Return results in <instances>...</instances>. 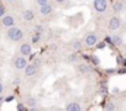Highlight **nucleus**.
<instances>
[{
	"instance_id": "9d476101",
	"label": "nucleus",
	"mask_w": 126,
	"mask_h": 111,
	"mask_svg": "<svg viewBox=\"0 0 126 111\" xmlns=\"http://www.w3.org/2000/svg\"><path fill=\"white\" fill-rule=\"evenodd\" d=\"M22 17L25 21H32L35 19V13L31 10V9H26L24 13H22Z\"/></svg>"
},
{
	"instance_id": "c85d7f7f",
	"label": "nucleus",
	"mask_w": 126,
	"mask_h": 111,
	"mask_svg": "<svg viewBox=\"0 0 126 111\" xmlns=\"http://www.w3.org/2000/svg\"><path fill=\"white\" fill-rule=\"evenodd\" d=\"M36 31H40V32H41V31H42V27H41V26H37V27H36Z\"/></svg>"
},
{
	"instance_id": "f257e3e1",
	"label": "nucleus",
	"mask_w": 126,
	"mask_h": 111,
	"mask_svg": "<svg viewBox=\"0 0 126 111\" xmlns=\"http://www.w3.org/2000/svg\"><path fill=\"white\" fill-rule=\"evenodd\" d=\"M93 8L96 13H105L108 9V1L106 0H94Z\"/></svg>"
},
{
	"instance_id": "bb28decb",
	"label": "nucleus",
	"mask_w": 126,
	"mask_h": 111,
	"mask_svg": "<svg viewBox=\"0 0 126 111\" xmlns=\"http://www.w3.org/2000/svg\"><path fill=\"white\" fill-rule=\"evenodd\" d=\"M13 99H14V96H8V97H6V99H5V100H6V101H8V102H9V101H11V100H13Z\"/></svg>"
},
{
	"instance_id": "ddd939ff",
	"label": "nucleus",
	"mask_w": 126,
	"mask_h": 111,
	"mask_svg": "<svg viewBox=\"0 0 126 111\" xmlns=\"http://www.w3.org/2000/svg\"><path fill=\"white\" fill-rule=\"evenodd\" d=\"M25 104H26L27 109L33 107V106H36V105H37V99H36V97H33V96H27V97H26Z\"/></svg>"
},
{
	"instance_id": "a211bd4d",
	"label": "nucleus",
	"mask_w": 126,
	"mask_h": 111,
	"mask_svg": "<svg viewBox=\"0 0 126 111\" xmlns=\"http://www.w3.org/2000/svg\"><path fill=\"white\" fill-rule=\"evenodd\" d=\"M105 109H106V110H109V111H112V110H116V106H115V104H114L112 101H109V102L106 104Z\"/></svg>"
},
{
	"instance_id": "c756f323",
	"label": "nucleus",
	"mask_w": 126,
	"mask_h": 111,
	"mask_svg": "<svg viewBox=\"0 0 126 111\" xmlns=\"http://www.w3.org/2000/svg\"><path fill=\"white\" fill-rule=\"evenodd\" d=\"M54 1H56V3H58V4H62L63 1H64V0H54Z\"/></svg>"
},
{
	"instance_id": "1a4fd4ad",
	"label": "nucleus",
	"mask_w": 126,
	"mask_h": 111,
	"mask_svg": "<svg viewBox=\"0 0 126 111\" xmlns=\"http://www.w3.org/2000/svg\"><path fill=\"white\" fill-rule=\"evenodd\" d=\"M66 110L67 111H80L82 110V106L79 102L77 101H72V102H68L66 105Z\"/></svg>"
},
{
	"instance_id": "a878e982",
	"label": "nucleus",
	"mask_w": 126,
	"mask_h": 111,
	"mask_svg": "<svg viewBox=\"0 0 126 111\" xmlns=\"http://www.w3.org/2000/svg\"><path fill=\"white\" fill-rule=\"evenodd\" d=\"M3 91H4V85H3L1 83H0V95L3 94Z\"/></svg>"
},
{
	"instance_id": "aec40b11",
	"label": "nucleus",
	"mask_w": 126,
	"mask_h": 111,
	"mask_svg": "<svg viewBox=\"0 0 126 111\" xmlns=\"http://www.w3.org/2000/svg\"><path fill=\"white\" fill-rule=\"evenodd\" d=\"M16 109H17L19 111H25V110H27V107H26V106H24V104H17Z\"/></svg>"
},
{
	"instance_id": "393cba45",
	"label": "nucleus",
	"mask_w": 126,
	"mask_h": 111,
	"mask_svg": "<svg viewBox=\"0 0 126 111\" xmlns=\"http://www.w3.org/2000/svg\"><path fill=\"white\" fill-rule=\"evenodd\" d=\"M33 64L37 67V66H40V64H41V61H40V59H35V63H33Z\"/></svg>"
},
{
	"instance_id": "7c9ffc66",
	"label": "nucleus",
	"mask_w": 126,
	"mask_h": 111,
	"mask_svg": "<svg viewBox=\"0 0 126 111\" xmlns=\"http://www.w3.org/2000/svg\"><path fill=\"white\" fill-rule=\"evenodd\" d=\"M106 72H108V73H114V72H115V70H114V69H108V70H106Z\"/></svg>"
},
{
	"instance_id": "0eeeda50",
	"label": "nucleus",
	"mask_w": 126,
	"mask_h": 111,
	"mask_svg": "<svg viewBox=\"0 0 126 111\" xmlns=\"http://www.w3.org/2000/svg\"><path fill=\"white\" fill-rule=\"evenodd\" d=\"M52 10H53V8H52V5H51L49 3H46V4H43V5L40 6V13H41L43 16L51 15Z\"/></svg>"
},
{
	"instance_id": "6ab92c4d",
	"label": "nucleus",
	"mask_w": 126,
	"mask_h": 111,
	"mask_svg": "<svg viewBox=\"0 0 126 111\" xmlns=\"http://www.w3.org/2000/svg\"><path fill=\"white\" fill-rule=\"evenodd\" d=\"M92 62H93V64H95V66H98L99 63H100V61H99V58L96 57V56H92Z\"/></svg>"
},
{
	"instance_id": "7ed1b4c3",
	"label": "nucleus",
	"mask_w": 126,
	"mask_h": 111,
	"mask_svg": "<svg viewBox=\"0 0 126 111\" xmlns=\"http://www.w3.org/2000/svg\"><path fill=\"white\" fill-rule=\"evenodd\" d=\"M27 66V59L24 57V56H20V57H16L15 61H14V67L19 70L24 69L25 67Z\"/></svg>"
},
{
	"instance_id": "dca6fc26",
	"label": "nucleus",
	"mask_w": 126,
	"mask_h": 111,
	"mask_svg": "<svg viewBox=\"0 0 126 111\" xmlns=\"http://www.w3.org/2000/svg\"><path fill=\"white\" fill-rule=\"evenodd\" d=\"M16 28H17V27H15V26L8 27V31H6V37H8L9 40H11V38H13V36H14V33H15Z\"/></svg>"
},
{
	"instance_id": "20e7f679",
	"label": "nucleus",
	"mask_w": 126,
	"mask_h": 111,
	"mask_svg": "<svg viewBox=\"0 0 126 111\" xmlns=\"http://www.w3.org/2000/svg\"><path fill=\"white\" fill-rule=\"evenodd\" d=\"M1 24H3V26H5V27H11V26L15 25V19L13 17V15L5 14V15L1 17Z\"/></svg>"
},
{
	"instance_id": "412c9836",
	"label": "nucleus",
	"mask_w": 126,
	"mask_h": 111,
	"mask_svg": "<svg viewBox=\"0 0 126 111\" xmlns=\"http://www.w3.org/2000/svg\"><path fill=\"white\" fill-rule=\"evenodd\" d=\"M105 46H106V43H105V42H99V43L96 44V47H98L99 49H103V48H105Z\"/></svg>"
},
{
	"instance_id": "5701e85b",
	"label": "nucleus",
	"mask_w": 126,
	"mask_h": 111,
	"mask_svg": "<svg viewBox=\"0 0 126 111\" xmlns=\"http://www.w3.org/2000/svg\"><path fill=\"white\" fill-rule=\"evenodd\" d=\"M5 15V8L4 6H0V19Z\"/></svg>"
},
{
	"instance_id": "4be33fe9",
	"label": "nucleus",
	"mask_w": 126,
	"mask_h": 111,
	"mask_svg": "<svg viewBox=\"0 0 126 111\" xmlns=\"http://www.w3.org/2000/svg\"><path fill=\"white\" fill-rule=\"evenodd\" d=\"M46 3H48V0H36V4L37 5H43V4H46Z\"/></svg>"
},
{
	"instance_id": "f8f14e48",
	"label": "nucleus",
	"mask_w": 126,
	"mask_h": 111,
	"mask_svg": "<svg viewBox=\"0 0 126 111\" xmlns=\"http://www.w3.org/2000/svg\"><path fill=\"white\" fill-rule=\"evenodd\" d=\"M78 70H79L82 74H88V73L92 72V67H90V64L83 63V64H80V66L78 67Z\"/></svg>"
},
{
	"instance_id": "2eb2a0df",
	"label": "nucleus",
	"mask_w": 126,
	"mask_h": 111,
	"mask_svg": "<svg viewBox=\"0 0 126 111\" xmlns=\"http://www.w3.org/2000/svg\"><path fill=\"white\" fill-rule=\"evenodd\" d=\"M114 10L116 11V13H120V11H122V9H124V4H122V1H120V0H116V1L114 3Z\"/></svg>"
},
{
	"instance_id": "6e6552de",
	"label": "nucleus",
	"mask_w": 126,
	"mask_h": 111,
	"mask_svg": "<svg viewBox=\"0 0 126 111\" xmlns=\"http://www.w3.org/2000/svg\"><path fill=\"white\" fill-rule=\"evenodd\" d=\"M24 70H25V75H26V77H32V75L36 74L37 67H36L35 64H29V63H27V66L24 68Z\"/></svg>"
},
{
	"instance_id": "b1692460",
	"label": "nucleus",
	"mask_w": 126,
	"mask_h": 111,
	"mask_svg": "<svg viewBox=\"0 0 126 111\" xmlns=\"http://www.w3.org/2000/svg\"><path fill=\"white\" fill-rule=\"evenodd\" d=\"M20 82H21V79H20L19 77H16V78L14 79V85H17V84H20Z\"/></svg>"
},
{
	"instance_id": "f3484780",
	"label": "nucleus",
	"mask_w": 126,
	"mask_h": 111,
	"mask_svg": "<svg viewBox=\"0 0 126 111\" xmlns=\"http://www.w3.org/2000/svg\"><path fill=\"white\" fill-rule=\"evenodd\" d=\"M73 48H74L76 51L80 49V48H82V42H80L79 40H76V41H73Z\"/></svg>"
},
{
	"instance_id": "72a5a7b5",
	"label": "nucleus",
	"mask_w": 126,
	"mask_h": 111,
	"mask_svg": "<svg viewBox=\"0 0 126 111\" xmlns=\"http://www.w3.org/2000/svg\"><path fill=\"white\" fill-rule=\"evenodd\" d=\"M6 1H14V0H6Z\"/></svg>"
},
{
	"instance_id": "2f4dec72",
	"label": "nucleus",
	"mask_w": 126,
	"mask_h": 111,
	"mask_svg": "<svg viewBox=\"0 0 126 111\" xmlns=\"http://www.w3.org/2000/svg\"><path fill=\"white\" fill-rule=\"evenodd\" d=\"M122 63H124L122 66H125V67H126V59H122Z\"/></svg>"
},
{
	"instance_id": "4468645a",
	"label": "nucleus",
	"mask_w": 126,
	"mask_h": 111,
	"mask_svg": "<svg viewBox=\"0 0 126 111\" xmlns=\"http://www.w3.org/2000/svg\"><path fill=\"white\" fill-rule=\"evenodd\" d=\"M111 43L115 46H121L122 44V37L120 35H114L111 37Z\"/></svg>"
},
{
	"instance_id": "39448f33",
	"label": "nucleus",
	"mask_w": 126,
	"mask_h": 111,
	"mask_svg": "<svg viewBox=\"0 0 126 111\" xmlns=\"http://www.w3.org/2000/svg\"><path fill=\"white\" fill-rule=\"evenodd\" d=\"M121 25V21L117 16H112L110 20H109V30L110 31H116Z\"/></svg>"
},
{
	"instance_id": "9b49d317",
	"label": "nucleus",
	"mask_w": 126,
	"mask_h": 111,
	"mask_svg": "<svg viewBox=\"0 0 126 111\" xmlns=\"http://www.w3.org/2000/svg\"><path fill=\"white\" fill-rule=\"evenodd\" d=\"M22 38H24V32H22V30L16 28V31H15V33H14L11 41H14V42H19V41H21Z\"/></svg>"
},
{
	"instance_id": "473e14b6",
	"label": "nucleus",
	"mask_w": 126,
	"mask_h": 111,
	"mask_svg": "<svg viewBox=\"0 0 126 111\" xmlns=\"http://www.w3.org/2000/svg\"><path fill=\"white\" fill-rule=\"evenodd\" d=\"M1 100H3V97H1V95H0V102H1Z\"/></svg>"
},
{
	"instance_id": "423d86ee",
	"label": "nucleus",
	"mask_w": 126,
	"mask_h": 111,
	"mask_svg": "<svg viewBox=\"0 0 126 111\" xmlns=\"http://www.w3.org/2000/svg\"><path fill=\"white\" fill-rule=\"evenodd\" d=\"M20 53L21 56H24V57H27V56L31 54V43L29 42H24L20 47Z\"/></svg>"
},
{
	"instance_id": "f03ea898",
	"label": "nucleus",
	"mask_w": 126,
	"mask_h": 111,
	"mask_svg": "<svg viewBox=\"0 0 126 111\" xmlns=\"http://www.w3.org/2000/svg\"><path fill=\"white\" fill-rule=\"evenodd\" d=\"M84 43L85 46L88 47H93L98 43V36L95 33H88L85 37H84Z\"/></svg>"
},
{
	"instance_id": "cd10ccee",
	"label": "nucleus",
	"mask_w": 126,
	"mask_h": 111,
	"mask_svg": "<svg viewBox=\"0 0 126 111\" xmlns=\"http://www.w3.org/2000/svg\"><path fill=\"white\" fill-rule=\"evenodd\" d=\"M119 73H120V74H125V73H126V69H120Z\"/></svg>"
}]
</instances>
